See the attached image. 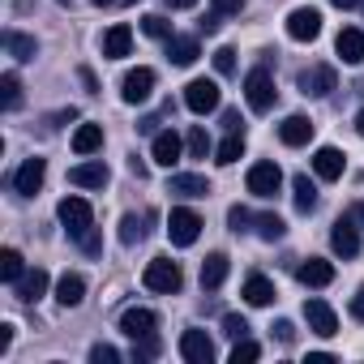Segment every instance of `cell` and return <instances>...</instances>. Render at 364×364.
<instances>
[{
    "label": "cell",
    "mask_w": 364,
    "mask_h": 364,
    "mask_svg": "<svg viewBox=\"0 0 364 364\" xmlns=\"http://www.w3.org/2000/svg\"><path fill=\"white\" fill-rule=\"evenodd\" d=\"M198 236H202V215H198V210H189V206H176V210L167 215V240H171L176 249H189V245H198Z\"/></svg>",
    "instance_id": "6da1fadb"
},
{
    "label": "cell",
    "mask_w": 364,
    "mask_h": 364,
    "mask_svg": "<svg viewBox=\"0 0 364 364\" xmlns=\"http://www.w3.org/2000/svg\"><path fill=\"white\" fill-rule=\"evenodd\" d=\"M245 99H249V107H253L257 116L274 107V99H279V90H274V77H270V69H266V65H257V69H249V77H245Z\"/></svg>",
    "instance_id": "7a4b0ae2"
},
{
    "label": "cell",
    "mask_w": 364,
    "mask_h": 364,
    "mask_svg": "<svg viewBox=\"0 0 364 364\" xmlns=\"http://www.w3.org/2000/svg\"><path fill=\"white\" fill-rule=\"evenodd\" d=\"M141 283H146L150 291H163V296H171V291H180V287H185V274H180V266H176L171 257H154V262H146V274H141Z\"/></svg>",
    "instance_id": "3957f363"
},
{
    "label": "cell",
    "mask_w": 364,
    "mask_h": 364,
    "mask_svg": "<svg viewBox=\"0 0 364 364\" xmlns=\"http://www.w3.org/2000/svg\"><path fill=\"white\" fill-rule=\"evenodd\" d=\"M56 219L65 223V232H69L73 240H77L82 232H90V228H95V210H90V202H86V198H60Z\"/></svg>",
    "instance_id": "277c9868"
},
{
    "label": "cell",
    "mask_w": 364,
    "mask_h": 364,
    "mask_svg": "<svg viewBox=\"0 0 364 364\" xmlns=\"http://www.w3.org/2000/svg\"><path fill=\"white\" fill-rule=\"evenodd\" d=\"M249 193L253 198H274L279 193V185H283V171H279V163L274 159H262V163H253L249 167Z\"/></svg>",
    "instance_id": "5b68a950"
},
{
    "label": "cell",
    "mask_w": 364,
    "mask_h": 364,
    "mask_svg": "<svg viewBox=\"0 0 364 364\" xmlns=\"http://www.w3.org/2000/svg\"><path fill=\"white\" fill-rule=\"evenodd\" d=\"M219 82H210V77H193L189 86H185V107L189 112H198V116H206V112H215L219 107Z\"/></svg>",
    "instance_id": "8992f818"
},
{
    "label": "cell",
    "mask_w": 364,
    "mask_h": 364,
    "mask_svg": "<svg viewBox=\"0 0 364 364\" xmlns=\"http://www.w3.org/2000/svg\"><path fill=\"white\" fill-rule=\"evenodd\" d=\"M287 35H291L296 43H313V39L321 35V9H313V5L291 9V14H287Z\"/></svg>",
    "instance_id": "52a82bcc"
},
{
    "label": "cell",
    "mask_w": 364,
    "mask_h": 364,
    "mask_svg": "<svg viewBox=\"0 0 364 364\" xmlns=\"http://www.w3.org/2000/svg\"><path fill=\"white\" fill-rule=\"evenodd\" d=\"M296 86H300V95H309V99H326V95L338 86V77H334L330 65H313V69H304V73L296 77Z\"/></svg>",
    "instance_id": "ba28073f"
},
{
    "label": "cell",
    "mask_w": 364,
    "mask_h": 364,
    "mask_svg": "<svg viewBox=\"0 0 364 364\" xmlns=\"http://www.w3.org/2000/svg\"><path fill=\"white\" fill-rule=\"evenodd\" d=\"M304 321H309V330L317 334V338H334L338 334V317H334V309L326 304V300H304Z\"/></svg>",
    "instance_id": "9c48e42d"
},
{
    "label": "cell",
    "mask_w": 364,
    "mask_h": 364,
    "mask_svg": "<svg viewBox=\"0 0 364 364\" xmlns=\"http://www.w3.org/2000/svg\"><path fill=\"white\" fill-rule=\"evenodd\" d=\"M150 90H154V69H129L124 73V82H120V99L133 107V103H146L150 99Z\"/></svg>",
    "instance_id": "30bf717a"
},
{
    "label": "cell",
    "mask_w": 364,
    "mask_h": 364,
    "mask_svg": "<svg viewBox=\"0 0 364 364\" xmlns=\"http://www.w3.org/2000/svg\"><path fill=\"white\" fill-rule=\"evenodd\" d=\"M180 355H185L189 364H210L215 360V338L206 330H185L180 334Z\"/></svg>",
    "instance_id": "8fae6325"
},
{
    "label": "cell",
    "mask_w": 364,
    "mask_h": 364,
    "mask_svg": "<svg viewBox=\"0 0 364 364\" xmlns=\"http://www.w3.org/2000/svg\"><path fill=\"white\" fill-rule=\"evenodd\" d=\"M43 176H48V159H26L18 171H14V189L22 198H35L43 189Z\"/></svg>",
    "instance_id": "7c38bea8"
},
{
    "label": "cell",
    "mask_w": 364,
    "mask_h": 364,
    "mask_svg": "<svg viewBox=\"0 0 364 364\" xmlns=\"http://www.w3.org/2000/svg\"><path fill=\"white\" fill-rule=\"evenodd\" d=\"M107 180H112V171H107L103 159H90V163L69 167V185H77V189H103Z\"/></svg>",
    "instance_id": "4fadbf2b"
},
{
    "label": "cell",
    "mask_w": 364,
    "mask_h": 364,
    "mask_svg": "<svg viewBox=\"0 0 364 364\" xmlns=\"http://www.w3.org/2000/svg\"><path fill=\"white\" fill-rule=\"evenodd\" d=\"M180 150H185V141H180V133H176V129H163V133H154L150 159H154L159 167H176V163H180Z\"/></svg>",
    "instance_id": "5bb4252c"
},
{
    "label": "cell",
    "mask_w": 364,
    "mask_h": 364,
    "mask_svg": "<svg viewBox=\"0 0 364 364\" xmlns=\"http://www.w3.org/2000/svg\"><path fill=\"white\" fill-rule=\"evenodd\" d=\"M167 193H176V198H206L210 193V180L198 176V171H176L167 180Z\"/></svg>",
    "instance_id": "9a60e30c"
},
{
    "label": "cell",
    "mask_w": 364,
    "mask_h": 364,
    "mask_svg": "<svg viewBox=\"0 0 364 364\" xmlns=\"http://www.w3.org/2000/svg\"><path fill=\"white\" fill-rule=\"evenodd\" d=\"M330 249H334L343 262L360 253V232H355V223H351V219H338V223H334V232H330Z\"/></svg>",
    "instance_id": "2e32d148"
},
{
    "label": "cell",
    "mask_w": 364,
    "mask_h": 364,
    "mask_svg": "<svg viewBox=\"0 0 364 364\" xmlns=\"http://www.w3.org/2000/svg\"><path fill=\"white\" fill-rule=\"evenodd\" d=\"M334 52L343 56V65H364V31L343 26L338 39H334Z\"/></svg>",
    "instance_id": "e0dca14e"
},
{
    "label": "cell",
    "mask_w": 364,
    "mask_h": 364,
    "mask_svg": "<svg viewBox=\"0 0 364 364\" xmlns=\"http://www.w3.org/2000/svg\"><path fill=\"white\" fill-rule=\"evenodd\" d=\"M296 279H300L304 287H330V283H334V266H330L326 257H309V262H300Z\"/></svg>",
    "instance_id": "ac0fdd59"
},
{
    "label": "cell",
    "mask_w": 364,
    "mask_h": 364,
    "mask_svg": "<svg viewBox=\"0 0 364 364\" xmlns=\"http://www.w3.org/2000/svg\"><path fill=\"white\" fill-rule=\"evenodd\" d=\"M14 287H18V300H22V304H35V300H43V296H48V270H43V266H35V270H26Z\"/></svg>",
    "instance_id": "d6986e66"
},
{
    "label": "cell",
    "mask_w": 364,
    "mask_h": 364,
    "mask_svg": "<svg viewBox=\"0 0 364 364\" xmlns=\"http://www.w3.org/2000/svg\"><path fill=\"white\" fill-rule=\"evenodd\" d=\"M154 326H159V317L150 309H124L120 313V330L129 338H146V334H154Z\"/></svg>",
    "instance_id": "ffe728a7"
},
{
    "label": "cell",
    "mask_w": 364,
    "mask_h": 364,
    "mask_svg": "<svg viewBox=\"0 0 364 364\" xmlns=\"http://www.w3.org/2000/svg\"><path fill=\"white\" fill-rule=\"evenodd\" d=\"M129 52H133V31H129L124 22H116V26L103 35V56H107V60H124Z\"/></svg>",
    "instance_id": "44dd1931"
},
{
    "label": "cell",
    "mask_w": 364,
    "mask_h": 364,
    "mask_svg": "<svg viewBox=\"0 0 364 364\" xmlns=\"http://www.w3.org/2000/svg\"><path fill=\"white\" fill-rule=\"evenodd\" d=\"M279 141L283 146H309L313 141V120L309 116H287L279 124Z\"/></svg>",
    "instance_id": "7402d4cb"
},
{
    "label": "cell",
    "mask_w": 364,
    "mask_h": 364,
    "mask_svg": "<svg viewBox=\"0 0 364 364\" xmlns=\"http://www.w3.org/2000/svg\"><path fill=\"white\" fill-rule=\"evenodd\" d=\"M343 167H347V154H343V150H334V146H321V150L313 154V171H317L321 180H338V176H343Z\"/></svg>",
    "instance_id": "603a6c76"
},
{
    "label": "cell",
    "mask_w": 364,
    "mask_h": 364,
    "mask_svg": "<svg viewBox=\"0 0 364 364\" xmlns=\"http://www.w3.org/2000/svg\"><path fill=\"white\" fill-rule=\"evenodd\" d=\"M228 270H232L228 253H210V257L202 262V287H206V291H219V287L228 283Z\"/></svg>",
    "instance_id": "cb8c5ba5"
},
{
    "label": "cell",
    "mask_w": 364,
    "mask_h": 364,
    "mask_svg": "<svg viewBox=\"0 0 364 364\" xmlns=\"http://www.w3.org/2000/svg\"><path fill=\"white\" fill-rule=\"evenodd\" d=\"M82 296H86V279H82V274H73V270H65V274H60V283H56V304L77 309V304H82Z\"/></svg>",
    "instance_id": "d4e9b609"
},
{
    "label": "cell",
    "mask_w": 364,
    "mask_h": 364,
    "mask_svg": "<svg viewBox=\"0 0 364 364\" xmlns=\"http://www.w3.org/2000/svg\"><path fill=\"white\" fill-rule=\"evenodd\" d=\"M240 296H245L253 309H266V304L274 300V283H270L266 274H249V279H245V287H240Z\"/></svg>",
    "instance_id": "484cf974"
},
{
    "label": "cell",
    "mask_w": 364,
    "mask_h": 364,
    "mask_svg": "<svg viewBox=\"0 0 364 364\" xmlns=\"http://www.w3.org/2000/svg\"><path fill=\"white\" fill-rule=\"evenodd\" d=\"M198 56H202L198 39H185V35H171V39H167V60H171V65L185 69V65H193Z\"/></svg>",
    "instance_id": "4316f807"
},
{
    "label": "cell",
    "mask_w": 364,
    "mask_h": 364,
    "mask_svg": "<svg viewBox=\"0 0 364 364\" xmlns=\"http://www.w3.org/2000/svg\"><path fill=\"white\" fill-rule=\"evenodd\" d=\"M95 150H103V124H77V133H73V154H95Z\"/></svg>",
    "instance_id": "83f0119b"
},
{
    "label": "cell",
    "mask_w": 364,
    "mask_h": 364,
    "mask_svg": "<svg viewBox=\"0 0 364 364\" xmlns=\"http://www.w3.org/2000/svg\"><path fill=\"white\" fill-rule=\"evenodd\" d=\"M291 198H296V210L300 215H313L317 210V185H313L309 176H296L291 180Z\"/></svg>",
    "instance_id": "f1b7e54d"
},
{
    "label": "cell",
    "mask_w": 364,
    "mask_h": 364,
    "mask_svg": "<svg viewBox=\"0 0 364 364\" xmlns=\"http://www.w3.org/2000/svg\"><path fill=\"white\" fill-rule=\"evenodd\" d=\"M5 48H9L14 60H35L39 56V43L31 35H18V31H5Z\"/></svg>",
    "instance_id": "f546056e"
},
{
    "label": "cell",
    "mask_w": 364,
    "mask_h": 364,
    "mask_svg": "<svg viewBox=\"0 0 364 364\" xmlns=\"http://www.w3.org/2000/svg\"><path fill=\"white\" fill-rule=\"evenodd\" d=\"M240 154H245V133H228V137L219 141V150H215V163H219V167H232Z\"/></svg>",
    "instance_id": "4dcf8cb0"
},
{
    "label": "cell",
    "mask_w": 364,
    "mask_h": 364,
    "mask_svg": "<svg viewBox=\"0 0 364 364\" xmlns=\"http://www.w3.org/2000/svg\"><path fill=\"white\" fill-rule=\"evenodd\" d=\"M0 107H5V112H18L22 107V82H18V73L0 77Z\"/></svg>",
    "instance_id": "1f68e13d"
},
{
    "label": "cell",
    "mask_w": 364,
    "mask_h": 364,
    "mask_svg": "<svg viewBox=\"0 0 364 364\" xmlns=\"http://www.w3.org/2000/svg\"><path fill=\"white\" fill-rule=\"evenodd\" d=\"M22 274H26L22 253H18V249H5V253H0V279H5V283H18Z\"/></svg>",
    "instance_id": "d6a6232c"
},
{
    "label": "cell",
    "mask_w": 364,
    "mask_h": 364,
    "mask_svg": "<svg viewBox=\"0 0 364 364\" xmlns=\"http://www.w3.org/2000/svg\"><path fill=\"white\" fill-rule=\"evenodd\" d=\"M146 240V219H137V215H124L120 219V245H141Z\"/></svg>",
    "instance_id": "836d02e7"
},
{
    "label": "cell",
    "mask_w": 364,
    "mask_h": 364,
    "mask_svg": "<svg viewBox=\"0 0 364 364\" xmlns=\"http://www.w3.org/2000/svg\"><path fill=\"white\" fill-rule=\"evenodd\" d=\"M185 146H189V154H193V159H206V154H210V133H206L202 124H193V129H189V137H185Z\"/></svg>",
    "instance_id": "e575fe53"
},
{
    "label": "cell",
    "mask_w": 364,
    "mask_h": 364,
    "mask_svg": "<svg viewBox=\"0 0 364 364\" xmlns=\"http://www.w3.org/2000/svg\"><path fill=\"white\" fill-rule=\"evenodd\" d=\"M283 232H287V223L279 215H257V236L262 240H283Z\"/></svg>",
    "instance_id": "d590c367"
},
{
    "label": "cell",
    "mask_w": 364,
    "mask_h": 364,
    "mask_svg": "<svg viewBox=\"0 0 364 364\" xmlns=\"http://www.w3.org/2000/svg\"><path fill=\"white\" fill-rule=\"evenodd\" d=\"M141 35H150V39H171V22L159 18V14H146V18H141Z\"/></svg>",
    "instance_id": "8d00e7d4"
},
{
    "label": "cell",
    "mask_w": 364,
    "mask_h": 364,
    "mask_svg": "<svg viewBox=\"0 0 364 364\" xmlns=\"http://www.w3.org/2000/svg\"><path fill=\"white\" fill-rule=\"evenodd\" d=\"M159 355V334H146V338H133V364H146Z\"/></svg>",
    "instance_id": "74e56055"
},
{
    "label": "cell",
    "mask_w": 364,
    "mask_h": 364,
    "mask_svg": "<svg viewBox=\"0 0 364 364\" xmlns=\"http://www.w3.org/2000/svg\"><path fill=\"white\" fill-rule=\"evenodd\" d=\"M257 355H262V347H257V343L236 338V347H232V364H249V360H257Z\"/></svg>",
    "instance_id": "f35d334b"
},
{
    "label": "cell",
    "mask_w": 364,
    "mask_h": 364,
    "mask_svg": "<svg viewBox=\"0 0 364 364\" xmlns=\"http://www.w3.org/2000/svg\"><path fill=\"white\" fill-rule=\"evenodd\" d=\"M223 334H228V338H249V321H245L240 313H228V317H223Z\"/></svg>",
    "instance_id": "ab89813d"
},
{
    "label": "cell",
    "mask_w": 364,
    "mask_h": 364,
    "mask_svg": "<svg viewBox=\"0 0 364 364\" xmlns=\"http://www.w3.org/2000/svg\"><path fill=\"white\" fill-rule=\"evenodd\" d=\"M228 223H232V232H249V223H257V219H253L245 206H232V210H228Z\"/></svg>",
    "instance_id": "60d3db41"
},
{
    "label": "cell",
    "mask_w": 364,
    "mask_h": 364,
    "mask_svg": "<svg viewBox=\"0 0 364 364\" xmlns=\"http://www.w3.org/2000/svg\"><path fill=\"white\" fill-rule=\"evenodd\" d=\"M215 69H219L223 77L236 73V52H232V48H219V52H215Z\"/></svg>",
    "instance_id": "b9f144b4"
},
{
    "label": "cell",
    "mask_w": 364,
    "mask_h": 364,
    "mask_svg": "<svg viewBox=\"0 0 364 364\" xmlns=\"http://www.w3.org/2000/svg\"><path fill=\"white\" fill-rule=\"evenodd\" d=\"M90 360H95V364H116V360H120V351H116V347H107V343H95V347H90Z\"/></svg>",
    "instance_id": "7bdbcfd3"
},
{
    "label": "cell",
    "mask_w": 364,
    "mask_h": 364,
    "mask_svg": "<svg viewBox=\"0 0 364 364\" xmlns=\"http://www.w3.org/2000/svg\"><path fill=\"white\" fill-rule=\"evenodd\" d=\"M270 330H274V338H279V343H296V326H291V321H274Z\"/></svg>",
    "instance_id": "ee69618b"
},
{
    "label": "cell",
    "mask_w": 364,
    "mask_h": 364,
    "mask_svg": "<svg viewBox=\"0 0 364 364\" xmlns=\"http://www.w3.org/2000/svg\"><path fill=\"white\" fill-rule=\"evenodd\" d=\"M215 9L223 18H232V14H245V0H215Z\"/></svg>",
    "instance_id": "f6af8a7d"
},
{
    "label": "cell",
    "mask_w": 364,
    "mask_h": 364,
    "mask_svg": "<svg viewBox=\"0 0 364 364\" xmlns=\"http://www.w3.org/2000/svg\"><path fill=\"white\" fill-rule=\"evenodd\" d=\"M77 245H82L86 253H99V249H103V245H99V232H95V228H90V232H82V236H77Z\"/></svg>",
    "instance_id": "bcb514c9"
},
{
    "label": "cell",
    "mask_w": 364,
    "mask_h": 364,
    "mask_svg": "<svg viewBox=\"0 0 364 364\" xmlns=\"http://www.w3.org/2000/svg\"><path fill=\"white\" fill-rule=\"evenodd\" d=\"M219 22H223V14H219V9H215V14H206V18H202V22H198V26H202V31H206V35H215V31H219Z\"/></svg>",
    "instance_id": "7dc6e473"
},
{
    "label": "cell",
    "mask_w": 364,
    "mask_h": 364,
    "mask_svg": "<svg viewBox=\"0 0 364 364\" xmlns=\"http://www.w3.org/2000/svg\"><path fill=\"white\" fill-rule=\"evenodd\" d=\"M9 347H14V326L5 321V326H0V355H5Z\"/></svg>",
    "instance_id": "c3c4849f"
},
{
    "label": "cell",
    "mask_w": 364,
    "mask_h": 364,
    "mask_svg": "<svg viewBox=\"0 0 364 364\" xmlns=\"http://www.w3.org/2000/svg\"><path fill=\"white\" fill-rule=\"evenodd\" d=\"M223 124H228V133H240V112L228 107V112H223Z\"/></svg>",
    "instance_id": "681fc988"
},
{
    "label": "cell",
    "mask_w": 364,
    "mask_h": 364,
    "mask_svg": "<svg viewBox=\"0 0 364 364\" xmlns=\"http://www.w3.org/2000/svg\"><path fill=\"white\" fill-rule=\"evenodd\" d=\"M351 317L364 326V291H355V296H351Z\"/></svg>",
    "instance_id": "f907efd6"
},
{
    "label": "cell",
    "mask_w": 364,
    "mask_h": 364,
    "mask_svg": "<svg viewBox=\"0 0 364 364\" xmlns=\"http://www.w3.org/2000/svg\"><path fill=\"white\" fill-rule=\"evenodd\" d=\"M82 82H86V90H90V95L99 90V82H95V73H90V69H82Z\"/></svg>",
    "instance_id": "816d5d0a"
},
{
    "label": "cell",
    "mask_w": 364,
    "mask_h": 364,
    "mask_svg": "<svg viewBox=\"0 0 364 364\" xmlns=\"http://www.w3.org/2000/svg\"><path fill=\"white\" fill-rule=\"evenodd\" d=\"M198 0H167V9H193Z\"/></svg>",
    "instance_id": "f5cc1de1"
},
{
    "label": "cell",
    "mask_w": 364,
    "mask_h": 364,
    "mask_svg": "<svg viewBox=\"0 0 364 364\" xmlns=\"http://www.w3.org/2000/svg\"><path fill=\"white\" fill-rule=\"evenodd\" d=\"M330 5H334V9H355L360 0H330Z\"/></svg>",
    "instance_id": "db71d44e"
},
{
    "label": "cell",
    "mask_w": 364,
    "mask_h": 364,
    "mask_svg": "<svg viewBox=\"0 0 364 364\" xmlns=\"http://www.w3.org/2000/svg\"><path fill=\"white\" fill-rule=\"evenodd\" d=\"M355 133H360V137H364V107H360V112H355Z\"/></svg>",
    "instance_id": "11a10c76"
},
{
    "label": "cell",
    "mask_w": 364,
    "mask_h": 364,
    "mask_svg": "<svg viewBox=\"0 0 364 364\" xmlns=\"http://www.w3.org/2000/svg\"><path fill=\"white\" fill-rule=\"evenodd\" d=\"M351 219H360V223H364V202H355V210H351Z\"/></svg>",
    "instance_id": "9f6ffc18"
},
{
    "label": "cell",
    "mask_w": 364,
    "mask_h": 364,
    "mask_svg": "<svg viewBox=\"0 0 364 364\" xmlns=\"http://www.w3.org/2000/svg\"><path fill=\"white\" fill-rule=\"evenodd\" d=\"M90 5H99V9H103V5H116V0H90Z\"/></svg>",
    "instance_id": "6f0895ef"
},
{
    "label": "cell",
    "mask_w": 364,
    "mask_h": 364,
    "mask_svg": "<svg viewBox=\"0 0 364 364\" xmlns=\"http://www.w3.org/2000/svg\"><path fill=\"white\" fill-rule=\"evenodd\" d=\"M360 5H364V0H360Z\"/></svg>",
    "instance_id": "680465c9"
}]
</instances>
